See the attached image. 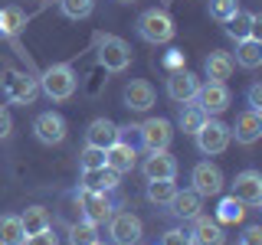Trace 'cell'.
Returning a JSON list of instances; mask_svg holds the SVG:
<instances>
[{
  "label": "cell",
  "instance_id": "22",
  "mask_svg": "<svg viewBox=\"0 0 262 245\" xmlns=\"http://www.w3.org/2000/svg\"><path fill=\"white\" fill-rule=\"evenodd\" d=\"M121 183V177L108 167L98 170H82V190H98V193H115Z\"/></svg>",
  "mask_w": 262,
  "mask_h": 245
},
{
  "label": "cell",
  "instance_id": "42",
  "mask_svg": "<svg viewBox=\"0 0 262 245\" xmlns=\"http://www.w3.org/2000/svg\"><path fill=\"white\" fill-rule=\"evenodd\" d=\"M118 4H135V0H118Z\"/></svg>",
  "mask_w": 262,
  "mask_h": 245
},
{
  "label": "cell",
  "instance_id": "29",
  "mask_svg": "<svg viewBox=\"0 0 262 245\" xmlns=\"http://www.w3.org/2000/svg\"><path fill=\"white\" fill-rule=\"evenodd\" d=\"M243 216H246V206L236 200V196H223V200H220V206H216V223L233 226V223H243Z\"/></svg>",
  "mask_w": 262,
  "mask_h": 245
},
{
  "label": "cell",
  "instance_id": "27",
  "mask_svg": "<svg viewBox=\"0 0 262 245\" xmlns=\"http://www.w3.org/2000/svg\"><path fill=\"white\" fill-rule=\"evenodd\" d=\"M144 193H147V203H151V206H167L177 193V183L174 180H147Z\"/></svg>",
  "mask_w": 262,
  "mask_h": 245
},
{
  "label": "cell",
  "instance_id": "18",
  "mask_svg": "<svg viewBox=\"0 0 262 245\" xmlns=\"http://www.w3.org/2000/svg\"><path fill=\"white\" fill-rule=\"evenodd\" d=\"M121 98H125V108L128 111H147L158 95H154V85L147 79H131L128 85H125V95H121Z\"/></svg>",
  "mask_w": 262,
  "mask_h": 245
},
{
  "label": "cell",
  "instance_id": "11",
  "mask_svg": "<svg viewBox=\"0 0 262 245\" xmlns=\"http://www.w3.org/2000/svg\"><path fill=\"white\" fill-rule=\"evenodd\" d=\"M190 183H193V190L200 193V196H220V193H223V186H226V180H223V170H220L216 163L200 160L190 170Z\"/></svg>",
  "mask_w": 262,
  "mask_h": 245
},
{
  "label": "cell",
  "instance_id": "39",
  "mask_svg": "<svg viewBox=\"0 0 262 245\" xmlns=\"http://www.w3.org/2000/svg\"><path fill=\"white\" fill-rule=\"evenodd\" d=\"M164 65H167L170 72H177V69H184V53L180 49H170L167 56H164Z\"/></svg>",
  "mask_w": 262,
  "mask_h": 245
},
{
  "label": "cell",
  "instance_id": "38",
  "mask_svg": "<svg viewBox=\"0 0 262 245\" xmlns=\"http://www.w3.org/2000/svg\"><path fill=\"white\" fill-rule=\"evenodd\" d=\"M236 245H262V226H246Z\"/></svg>",
  "mask_w": 262,
  "mask_h": 245
},
{
  "label": "cell",
  "instance_id": "17",
  "mask_svg": "<svg viewBox=\"0 0 262 245\" xmlns=\"http://www.w3.org/2000/svg\"><path fill=\"white\" fill-rule=\"evenodd\" d=\"M190 242L193 245H226L223 223H216V219H210V216H193Z\"/></svg>",
  "mask_w": 262,
  "mask_h": 245
},
{
  "label": "cell",
  "instance_id": "13",
  "mask_svg": "<svg viewBox=\"0 0 262 245\" xmlns=\"http://www.w3.org/2000/svg\"><path fill=\"white\" fill-rule=\"evenodd\" d=\"M196 88H200V79H196V72L190 69H177L167 76V98L177 105H187L196 98Z\"/></svg>",
  "mask_w": 262,
  "mask_h": 245
},
{
  "label": "cell",
  "instance_id": "23",
  "mask_svg": "<svg viewBox=\"0 0 262 245\" xmlns=\"http://www.w3.org/2000/svg\"><path fill=\"white\" fill-rule=\"evenodd\" d=\"M233 56L229 53H210L207 59H203V72H207V82H226L233 76Z\"/></svg>",
  "mask_w": 262,
  "mask_h": 245
},
{
  "label": "cell",
  "instance_id": "8",
  "mask_svg": "<svg viewBox=\"0 0 262 245\" xmlns=\"http://www.w3.org/2000/svg\"><path fill=\"white\" fill-rule=\"evenodd\" d=\"M98 62L105 72H125L131 65V46L121 36H102L98 43Z\"/></svg>",
  "mask_w": 262,
  "mask_h": 245
},
{
  "label": "cell",
  "instance_id": "7",
  "mask_svg": "<svg viewBox=\"0 0 262 245\" xmlns=\"http://www.w3.org/2000/svg\"><path fill=\"white\" fill-rule=\"evenodd\" d=\"M229 102H233V95H229L226 82H200L196 98H193V105H200V108L207 111V118L223 114V111L229 108Z\"/></svg>",
  "mask_w": 262,
  "mask_h": 245
},
{
  "label": "cell",
  "instance_id": "2",
  "mask_svg": "<svg viewBox=\"0 0 262 245\" xmlns=\"http://www.w3.org/2000/svg\"><path fill=\"white\" fill-rule=\"evenodd\" d=\"M174 20H170V13H164V10H144L141 16H138V36L144 39V43H151V46H161V43H170L174 39Z\"/></svg>",
  "mask_w": 262,
  "mask_h": 245
},
{
  "label": "cell",
  "instance_id": "20",
  "mask_svg": "<svg viewBox=\"0 0 262 245\" xmlns=\"http://www.w3.org/2000/svg\"><path fill=\"white\" fill-rule=\"evenodd\" d=\"M256 23H259V13H249V10H243V7H239V10L226 20V36L236 39V43L252 39V36H256Z\"/></svg>",
  "mask_w": 262,
  "mask_h": 245
},
{
  "label": "cell",
  "instance_id": "41",
  "mask_svg": "<svg viewBox=\"0 0 262 245\" xmlns=\"http://www.w3.org/2000/svg\"><path fill=\"white\" fill-rule=\"evenodd\" d=\"M92 245H112V242H102V239H98V242H92Z\"/></svg>",
  "mask_w": 262,
  "mask_h": 245
},
{
  "label": "cell",
  "instance_id": "19",
  "mask_svg": "<svg viewBox=\"0 0 262 245\" xmlns=\"http://www.w3.org/2000/svg\"><path fill=\"white\" fill-rule=\"evenodd\" d=\"M167 209H170V216L180 219V223H187V219H193V216H200V209H203V196L193 190H177L174 193V200L167 203Z\"/></svg>",
  "mask_w": 262,
  "mask_h": 245
},
{
  "label": "cell",
  "instance_id": "30",
  "mask_svg": "<svg viewBox=\"0 0 262 245\" xmlns=\"http://www.w3.org/2000/svg\"><path fill=\"white\" fill-rule=\"evenodd\" d=\"M98 242V226L89 223V219H79V223L69 226V245H92Z\"/></svg>",
  "mask_w": 262,
  "mask_h": 245
},
{
  "label": "cell",
  "instance_id": "31",
  "mask_svg": "<svg viewBox=\"0 0 262 245\" xmlns=\"http://www.w3.org/2000/svg\"><path fill=\"white\" fill-rule=\"evenodd\" d=\"M23 27H27V16H23L20 7H4L0 10V33L4 36H16Z\"/></svg>",
  "mask_w": 262,
  "mask_h": 245
},
{
  "label": "cell",
  "instance_id": "5",
  "mask_svg": "<svg viewBox=\"0 0 262 245\" xmlns=\"http://www.w3.org/2000/svg\"><path fill=\"white\" fill-rule=\"evenodd\" d=\"M79 200V209H82V219H89V223H108L112 212L118 209L115 206V196L112 193H98V190H79L76 193Z\"/></svg>",
  "mask_w": 262,
  "mask_h": 245
},
{
  "label": "cell",
  "instance_id": "36",
  "mask_svg": "<svg viewBox=\"0 0 262 245\" xmlns=\"http://www.w3.org/2000/svg\"><path fill=\"white\" fill-rule=\"evenodd\" d=\"M23 245H59V235H56L53 229H43V232H36V235H27Z\"/></svg>",
  "mask_w": 262,
  "mask_h": 245
},
{
  "label": "cell",
  "instance_id": "15",
  "mask_svg": "<svg viewBox=\"0 0 262 245\" xmlns=\"http://www.w3.org/2000/svg\"><path fill=\"white\" fill-rule=\"evenodd\" d=\"M135 163H138V151L131 147L125 137H118L112 147H105V167L115 170V174H131L135 170Z\"/></svg>",
  "mask_w": 262,
  "mask_h": 245
},
{
  "label": "cell",
  "instance_id": "34",
  "mask_svg": "<svg viewBox=\"0 0 262 245\" xmlns=\"http://www.w3.org/2000/svg\"><path fill=\"white\" fill-rule=\"evenodd\" d=\"M79 163H82V170H98V167H105V151H102V147L85 144V151L79 154Z\"/></svg>",
  "mask_w": 262,
  "mask_h": 245
},
{
  "label": "cell",
  "instance_id": "32",
  "mask_svg": "<svg viewBox=\"0 0 262 245\" xmlns=\"http://www.w3.org/2000/svg\"><path fill=\"white\" fill-rule=\"evenodd\" d=\"M59 10H62V16H69V20H85V16H92V10H95V0H59Z\"/></svg>",
  "mask_w": 262,
  "mask_h": 245
},
{
  "label": "cell",
  "instance_id": "3",
  "mask_svg": "<svg viewBox=\"0 0 262 245\" xmlns=\"http://www.w3.org/2000/svg\"><path fill=\"white\" fill-rule=\"evenodd\" d=\"M0 92L10 105H33L39 95V82L27 76V72H16V69H7L0 76Z\"/></svg>",
  "mask_w": 262,
  "mask_h": 245
},
{
  "label": "cell",
  "instance_id": "9",
  "mask_svg": "<svg viewBox=\"0 0 262 245\" xmlns=\"http://www.w3.org/2000/svg\"><path fill=\"white\" fill-rule=\"evenodd\" d=\"M138 137H141V147L147 154L167 151L170 141H174V125H170L167 118H147L144 125H138Z\"/></svg>",
  "mask_w": 262,
  "mask_h": 245
},
{
  "label": "cell",
  "instance_id": "25",
  "mask_svg": "<svg viewBox=\"0 0 262 245\" xmlns=\"http://www.w3.org/2000/svg\"><path fill=\"white\" fill-rule=\"evenodd\" d=\"M233 65H243V69H249V72L262 65V43H259L256 36L236 43V59H233Z\"/></svg>",
  "mask_w": 262,
  "mask_h": 245
},
{
  "label": "cell",
  "instance_id": "35",
  "mask_svg": "<svg viewBox=\"0 0 262 245\" xmlns=\"http://www.w3.org/2000/svg\"><path fill=\"white\" fill-rule=\"evenodd\" d=\"M161 245H193V242H190V232H184V229H167Z\"/></svg>",
  "mask_w": 262,
  "mask_h": 245
},
{
  "label": "cell",
  "instance_id": "12",
  "mask_svg": "<svg viewBox=\"0 0 262 245\" xmlns=\"http://www.w3.org/2000/svg\"><path fill=\"white\" fill-rule=\"evenodd\" d=\"M236 200L243 203V206H262V174L259 170H243V174H236L233 180V193Z\"/></svg>",
  "mask_w": 262,
  "mask_h": 245
},
{
  "label": "cell",
  "instance_id": "6",
  "mask_svg": "<svg viewBox=\"0 0 262 245\" xmlns=\"http://www.w3.org/2000/svg\"><path fill=\"white\" fill-rule=\"evenodd\" d=\"M108 235H112V245H138L144 235V226L135 212H112L108 219Z\"/></svg>",
  "mask_w": 262,
  "mask_h": 245
},
{
  "label": "cell",
  "instance_id": "28",
  "mask_svg": "<svg viewBox=\"0 0 262 245\" xmlns=\"http://www.w3.org/2000/svg\"><path fill=\"white\" fill-rule=\"evenodd\" d=\"M27 232H23L20 216H0V245H23Z\"/></svg>",
  "mask_w": 262,
  "mask_h": 245
},
{
  "label": "cell",
  "instance_id": "40",
  "mask_svg": "<svg viewBox=\"0 0 262 245\" xmlns=\"http://www.w3.org/2000/svg\"><path fill=\"white\" fill-rule=\"evenodd\" d=\"M10 131H13V118H10V111L0 105V141H4V137H10Z\"/></svg>",
  "mask_w": 262,
  "mask_h": 245
},
{
  "label": "cell",
  "instance_id": "10",
  "mask_svg": "<svg viewBox=\"0 0 262 245\" xmlns=\"http://www.w3.org/2000/svg\"><path fill=\"white\" fill-rule=\"evenodd\" d=\"M33 134H36L39 144L53 147V144H62L66 134H69V125H66V118L59 111H43L36 114V121H33Z\"/></svg>",
  "mask_w": 262,
  "mask_h": 245
},
{
  "label": "cell",
  "instance_id": "4",
  "mask_svg": "<svg viewBox=\"0 0 262 245\" xmlns=\"http://www.w3.org/2000/svg\"><path fill=\"white\" fill-rule=\"evenodd\" d=\"M196 151L207 154V157H220V154L229 147L233 134H229V125H223L220 118H207V125L196 131Z\"/></svg>",
  "mask_w": 262,
  "mask_h": 245
},
{
  "label": "cell",
  "instance_id": "26",
  "mask_svg": "<svg viewBox=\"0 0 262 245\" xmlns=\"http://www.w3.org/2000/svg\"><path fill=\"white\" fill-rule=\"evenodd\" d=\"M203 125H207V111L200 108V105H193V102H187V105H180V114H177V128L184 131V134H196Z\"/></svg>",
  "mask_w": 262,
  "mask_h": 245
},
{
  "label": "cell",
  "instance_id": "33",
  "mask_svg": "<svg viewBox=\"0 0 262 245\" xmlns=\"http://www.w3.org/2000/svg\"><path fill=\"white\" fill-rule=\"evenodd\" d=\"M207 10H210V16H213L216 23H226L229 16L239 10V0H210Z\"/></svg>",
  "mask_w": 262,
  "mask_h": 245
},
{
  "label": "cell",
  "instance_id": "14",
  "mask_svg": "<svg viewBox=\"0 0 262 245\" xmlns=\"http://www.w3.org/2000/svg\"><path fill=\"white\" fill-rule=\"evenodd\" d=\"M144 180H174L177 177V157L170 151H151L141 163Z\"/></svg>",
  "mask_w": 262,
  "mask_h": 245
},
{
  "label": "cell",
  "instance_id": "16",
  "mask_svg": "<svg viewBox=\"0 0 262 245\" xmlns=\"http://www.w3.org/2000/svg\"><path fill=\"white\" fill-rule=\"evenodd\" d=\"M229 134L236 137V144H243V147H249V144H256L259 137H262V114L259 111H239L236 114V125L229 128Z\"/></svg>",
  "mask_w": 262,
  "mask_h": 245
},
{
  "label": "cell",
  "instance_id": "37",
  "mask_svg": "<svg viewBox=\"0 0 262 245\" xmlns=\"http://www.w3.org/2000/svg\"><path fill=\"white\" fill-rule=\"evenodd\" d=\"M246 102H249V111H259L262 114V82H252V85H249Z\"/></svg>",
  "mask_w": 262,
  "mask_h": 245
},
{
  "label": "cell",
  "instance_id": "1",
  "mask_svg": "<svg viewBox=\"0 0 262 245\" xmlns=\"http://www.w3.org/2000/svg\"><path fill=\"white\" fill-rule=\"evenodd\" d=\"M36 82H39V92H43L49 102H69V98L76 95V85H79L72 65H66V62L43 69V76H39Z\"/></svg>",
  "mask_w": 262,
  "mask_h": 245
},
{
  "label": "cell",
  "instance_id": "21",
  "mask_svg": "<svg viewBox=\"0 0 262 245\" xmlns=\"http://www.w3.org/2000/svg\"><path fill=\"white\" fill-rule=\"evenodd\" d=\"M115 141H118V125H115L112 118H95L92 125L85 128V144H92V147H112Z\"/></svg>",
  "mask_w": 262,
  "mask_h": 245
},
{
  "label": "cell",
  "instance_id": "24",
  "mask_svg": "<svg viewBox=\"0 0 262 245\" xmlns=\"http://www.w3.org/2000/svg\"><path fill=\"white\" fill-rule=\"evenodd\" d=\"M20 223H23V232L27 235H36L43 229H53V216H49L46 206H27L20 212Z\"/></svg>",
  "mask_w": 262,
  "mask_h": 245
}]
</instances>
